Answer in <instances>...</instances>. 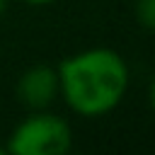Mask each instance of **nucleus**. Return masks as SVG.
Returning <instances> with one entry per match:
<instances>
[{"mask_svg": "<svg viewBox=\"0 0 155 155\" xmlns=\"http://www.w3.org/2000/svg\"><path fill=\"white\" fill-rule=\"evenodd\" d=\"M58 94L70 111L97 119L114 111L128 90V65L124 56L107 46L65 56L58 68Z\"/></svg>", "mask_w": 155, "mask_h": 155, "instance_id": "1", "label": "nucleus"}, {"mask_svg": "<svg viewBox=\"0 0 155 155\" xmlns=\"http://www.w3.org/2000/svg\"><path fill=\"white\" fill-rule=\"evenodd\" d=\"M136 22L145 29L155 34V0H136Z\"/></svg>", "mask_w": 155, "mask_h": 155, "instance_id": "4", "label": "nucleus"}, {"mask_svg": "<svg viewBox=\"0 0 155 155\" xmlns=\"http://www.w3.org/2000/svg\"><path fill=\"white\" fill-rule=\"evenodd\" d=\"M22 2H27V5H36V7H44V5H51V2H56V0H22Z\"/></svg>", "mask_w": 155, "mask_h": 155, "instance_id": "6", "label": "nucleus"}, {"mask_svg": "<svg viewBox=\"0 0 155 155\" xmlns=\"http://www.w3.org/2000/svg\"><path fill=\"white\" fill-rule=\"evenodd\" d=\"M15 92H17V99L31 111L51 107L58 97V73H56V68L44 65V63L27 68L17 78Z\"/></svg>", "mask_w": 155, "mask_h": 155, "instance_id": "3", "label": "nucleus"}, {"mask_svg": "<svg viewBox=\"0 0 155 155\" xmlns=\"http://www.w3.org/2000/svg\"><path fill=\"white\" fill-rule=\"evenodd\" d=\"M7 5H10V0H0V15L7 10Z\"/></svg>", "mask_w": 155, "mask_h": 155, "instance_id": "7", "label": "nucleus"}, {"mask_svg": "<svg viewBox=\"0 0 155 155\" xmlns=\"http://www.w3.org/2000/svg\"><path fill=\"white\" fill-rule=\"evenodd\" d=\"M5 153H7V148H5V145H0V155H5Z\"/></svg>", "mask_w": 155, "mask_h": 155, "instance_id": "8", "label": "nucleus"}, {"mask_svg": "<svg viewBox=\"0 0 155 155\" xmlns=\"http://www.w3.org/2000/svg\"><path fill=\"white\" fill-rule=\"evenodd\" d=\"M70 145L73 131L68 121L46 109H36L12 128L5 148L12 155H63Z\"/></svg>", "mask_w": 155, "mask_h": 155, "instance_id": "2", "label": "nucleus"}, {"mask_svg": "<svg viewBox=\"0 0 155 155\" xmlns=\"http://www.w3.org/2000/svg\"><path fill=\"white\" fill-rule=\"evenodd\" d=\"M148 102H150V109L155 111V78L150 80V87H148Z\"/></svg>", "mask_w": 155, "mask_h": 155, "instance_id": "5", "label": "nucleus"}]
</instances>
